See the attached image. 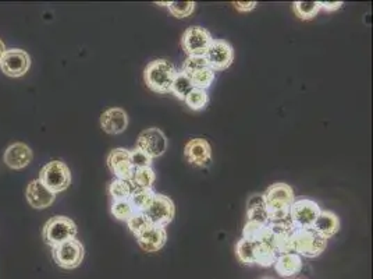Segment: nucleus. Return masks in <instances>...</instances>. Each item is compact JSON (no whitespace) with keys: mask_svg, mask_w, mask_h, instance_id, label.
<instances>
[{"mask_svg":"<svg viewBox=\"0 0 373 279\" xmlns=\"http://www.w3.org/2000/svg\"><path fill=\"white\" fill-rule=\"evenodd\" d=\"M253 207H266L264 194H254V196H251V198L248 200V208H253Z\"/></svg>","mask_w":373,"mask_h":279,"instance_id":"37","label":"nucleus"},{"mask_svg":"<svg viewBox=\"0 0 373 279\" xmlns=\"http://www.w3.org/2000/svg\"><path fill=\"white\" fill-rule=\"evenodd\" d=\"M312 229L323 239L333 238L340 231V219L333 211H321Z\"/></svg>","mask_w":373,"mask_h":279,"instance_id":"19","label":"nucleus"},{"mask_svg":"<svg viewBox=\"0 0 373 279\" xmlns=\"http://www.w3.org/2000/svg\"><path fill=\"white\" fill-rule=\"evenodd\" d=\"M155 180L156 175L152 167H142V169L134 171L130 183L134 189H152Z\"/></svg>","mask_w":373,"mask_h":279,"instance_id":"22","label":"nucleus"},{"mask_svg":"<svg viewBox=\"0 0 373 279\" xmlns=\"http://www.w3.org/2000/svg\"><path fill=\"white\" fill-rule=\"evenodd\" d=\"M254 251H255V242H250L241 239L235 246V254L238 260L245 265H254Z\"/></svg>","mask_w":373,"mask_h":279,"instance_id":"28","label":"nucleus"},{"mask_svg":"<svg viewBox=\"0 0 373 279\" xmlns=\"http://www.w3.org/2000/svg\"><path fill=\"white\" fill-rule=\"evenodd\" d=\"M204 68H209L205 56H189V58H186L185 62L182 63L181 72L184 74H186V76H190L194 72H197L200 69H204Z\"/></svg>","mask_w":373,"mask_h":279,"instance_id":"31","label":"nucleus"},{"mask_svg":"<svg viewBox=\"0 0 373 279\" xmlns=\"http://www.w3.org/2000/svg\"><path fill=\"white\" fill-rule=\"evenodd\" d=\"M127 227L137 238L138 235L145 232L149 227H152V223L149 222V219L147 218V215L144 212H134L133 216L127 220Z\"/></svg>","mask_w":373,"mask_h":279,"instance_id":"30","label":"nucleus"},{"mask_svg":"<svg viewBox=\"0 0 373 279\" xmlns=\"http://www.w3.org/2000/svg\"><path fill=\"white\" fill-rule=\"evenodd\" d=\"M277 256L273 251V249L265 243H255V251H254V262L259 267L268 268L272 267L276 261Z\"/></svg>","mask_w":373,"mask_h":279,"instance_id":"25","label":"nucleus"},{"mask_svg":"<svg viewBox=\"0 0 373 279\" xmlns=\"http://www.w3.org/2000/svg\"><path fill=\"white\" fill-rule=\"evenodd\" d=\"M273 265L276 268V272L280 276L290 278V276H294L301 272L302 258H301V256H298L295 253H288V254L279 256Z\"/></svg>","mask_w":373,"mask_h":279,"instance_id":"20","label":"nucleus"},{"mask_svg":"<svg viewBox=\"0 0 373 279\" xmlns=\"http://www.w3.org/2000/svg\"><path fill=\"white\" fill-rule=\"evenodd\" d=\"M130 158L134 171L136 169H142V167H152V158L148 156L144 151L136 148L130 151Z\"/></svg>","mask_w":373,"mask_h":279,"instance_id":"34","label":"nucleus"},{"mask_svg":"<svg viewBox=\"0 0 373 279\" xmlns=\"http://www.w3.org/2000/svg\"><path fill=\"white\" fill-rule=\"evenodd\" d=\"M184 102L193 110H202L206 107V105L209 102V95L205 90L193 88V91L185 96Z\"/></svg>","mask_w":373,"mask_h":279,"instance_id":"29","label":"nucleus"},{"mask_svg":"<svg viewBox=\"0 0 373 279\" xmlns=\"http://www.w3.org/2000/svg\"><path fill=\"white\" fill-rule=\"evenodd\" d=\"M177 70L173 63L164 59L151 62L144 70V80L148 88L158 94H169Z\"/></svg>","mask_w":373,"mask_h":279,"instance_id":"2","label":"nucleus"},{"mask_svg":"<svg viewBox=\"0 0 373 279\" xmlns=\"http://www.w3.org/2000/svg\"><path fill=\"white\" fill-rule=\"evenodd\" d=\"M246 216H248V220H254V222L262 223V225H268V222H269V214L266 211V207L248 208Z\"/></svg>","mask_w":373,"mask_h":279,"instance_id":"35","label":"nucleus"},{"mask_svg":"<svg viewBox=\"0 0 373 279\" xmlns=\"http://www.w3.org/2000/svg\"><path fill=\"white\" fill-rule=\"evenodd\" d=\"M166 240H167L166 229L160 227H153V225L137 236V242L140 247L148 253L159 251L164 246Z\"/></svg>","mask_w":373,"mask_h":279,"instance_id":"18","label":"nucleus"},{"mask_svg":"<svg viewBox=\"0 0 373 279\" xmlns=\"http://www.w3.org/2000/svg\"><path fill=\"white\" fill-rule=\"evenodd\" d=\"M193 88L194 87H193V83H191L190 77L186 76V74H184L182 72H177V74L174 77V81L171 84L170 92L173 95H175L178 99L184 101L185 96L193 91Z\"/></svg>","mask_w":373,"mask_h":279,"instance_id":"24","label":"nucleus"},{"mask_svg":"<svg viewBox=\"0 0 373 279\" xmlns=\"http://www.w3.org/2000/svg\"><path fill=\"white\" fill-rule=\"evenodd\" d=\"M269 220H277L288 218L290 207L295 201L292 187L286 183L272 185L264 194Z\"/></svg>","mask_w":373,"mask_h":279,"instance_id":"1","label":"nucleus"},{"mask_svg":"<svg viewBox=\"0 0 373 279\" xmlns=\"http://www.w3.org/2000/svg\"><path fill=\"white\" fill-rule=\"evenodd\" d=\"M234 6L238 12L245 13V12H251L257 8V2H234Z\"/></svg>","mask_w":373,"mask_h":279,"instance_id":"36","label":"nucleus"},{"mask_svg":"<svg viewBox=\"0 0 373 279\" xmlns=\"http://www.w3.org/2000/svg\"><path fill=\"white\" fill-rule=\"evenodd\" d=\"M84 246L80 240L72 239L65 243H60L52 249L54 262L65 269H74L81 265L84 260Z\"/></svg>","mask_w":373,"mask_h":279,"instance_id":"7","label":"nucleus"},{"mask_svg":"<svg viewBox=\"0 0 373 279\" xmlns=\"http://www.w3.org/2000/svg\"><path fill=\"white\" fill-rule=\"evenodd\" d=\"M38 180L53 194H58L72 185L70 167L61 161L47 162L39 172Z\"/></svg>","mask_w":373,"mask_h":279,"instance_id":"4","label":"nucleus"},{"mask_svg":"<svg viewBox=\"0 0 373 279\" xmlns=\"http://www.w3.org/2000/svg\"><path fill=\"white\" fill-rule=\"evenodd\" d=\"M137 148L144 151L148 156L159 158L167 149V138L164 133L156 127L144 130L137 140Z\"/></svg>","mask_w":373,"mask_h":279,"instance_id":"12","label":"nucleus"},{"mask_svg":"<svg viewBox=\"0 0 373 279\" xmlns=\"http://www.w3.org/2000/svg\"><path fill=\"white\" fill-rule=\"evenodd\" d=\"M291 243L292 253L306 258L321 256L328 247V240L321 238L314 229H295L291 235Z\"/></svg>","mask_w":373,"mask_h":279,"instance_id":"5","label":"nucleus"},{"mask_svg":"<svg viewBox=\"0 0 373 279\" xmlns=\"http://www.w3.org/2000/svg\"><path fill=\"white\" fill-rule=\"evenodd\" d=\"M206 62L213 72H222L230 68L234 61L233 46L223 39H213L205 53Z\"/></svg>","mask_w":373,"mask_h":279,"instance_id":"10","label":"nucleus"},{"mask_svg":"<svg viewBox=\"0 0 373 279\" xmlns=\"http://www.w3.org/2000/svg\"><path fill=\"white\" fill-rule=\"evenodd\" d=\"M144 214L153 227L164 228L173 220L175 215V207L170 197L163 194H155L152 203L144 211Z\"/></svg>","mask_w":373,"mask_h":279,"instance_id":"8","label":"nucleus"},{"mask_svg":"<svg viewBox=\"0 0 373 279\" xmlns=\"http://www.w3.org/2000/svg\"><path fill=\"white\" fill-rule=\"evenodd\" d=\"M170 13L177 19L190 17L195 9L194 2H170L167 3Z\"/></svg>","mask_w":373,"mask_h":279,"instance_id":"33","label":"nucleus"},{"mask_svg":"<svg viewBox=\"0 0 373 279\" xmlns=\"http://www.w3.org/2000/svg\"><path fill=\"white\" fill-rule=\"evenodd\" d=\"M292 8L301 20H312L322 9V5L321 2H295Z\"/></svg>","mask_w":373,"mask_h":279,"instance_id":"27","label":"nucleus"},{"mask_svg":"<svg viewBox=\"0 0 373 279\" xmlns=\"http://www.w3.org/2000/svg\"><path fill=\"white\" fill-rule=\"evenodd\" d=\"M212 41V35L201 27L186 28L181 38L182 48L189 56H205Z\"/></svg>","mask_w":373,"mask_h":279,"instance_id":"9","label":"nucleus"},{"mask_svg":"<svg viewBox=\"0 0 373 279\" xmlns=\"http://www.w3.org/2000/svg\"><path fill=\"white\" fill-rule=\"evenodd\" d=\"M100 126L107 134H120L129 126V115L121 107H110L102 114Z\"/></svg>","mask_w":373,"mask_h":279,"instance_id":"15","label":"nucleus"},{"mask_svg":"<svg viewBox=\"0 0 373 279\" xmlns=\"http://www.w3.org/2000/svg\"><path fill=\"white\" fill-rule=\"evenodd\" d=\"M155 192L152 189H133L129 203L131 204L134 212H144L155 197Z\"/></svg>","mask_w":373,"mask_h":279,"instance_id":"21","label":"nucleus"},{"mask_svg":"<svg viewBox=\"0 0 373 279\" xmlns=\"http://www.w3.org/2000/svg\"><path fill=\"white\" fill-rule=\"evenodd\" d=\"M321 5L326 12H336L343 6V2H321Z\"/></svg>","mask_w":373,"mask_h":279,"instance_id":"38","label":"nucleus"},{"mask_svg":"<svg viewBox=\"0 0 373 279\" xmlns=\"http://www.w3.org/2000/svg\"><path fill=\"white\" fill-rule=\"evenodd\" d=\"M189 77H190L194 88H200V90L206 91L215 81V72L211 68H204V69L194 72Z\"/></svg>","mask_w":373,"mask_h":279,"instance_id":"26","label":"nucleus"},{"mask_svg":"<svg viewBox=\"0 0 373 279\" xmlns=\"http://www.w3.org/2000/svg\"><path fill=\"white\" fill-rule=\"evenodd\" d=\"M25 197H27L28 204L35 209L47 208L56 200V194L49 192L38 179L30 182V185L27 186Z\"/></svg>","mask_w":373,"mask_h":279,"instance_id":"17","label":"nucleus"},{"mask_svg":"<svg viewBox=\"0 0 373 279\" xmlns=\"http://www.w3.org/2000/svg\"><path fill=\"white\" fill-rule=\"evenodd\" d=\"M110 212L116 219L127 222L133 216L134 209H133L131 204L127 200V201H116V203H113L111 208H110Z\"/></svg>","mask_w":373,"mask_h":279,"instance_id":"32","label":"nucleus"},{"mask_svg":"<svg viewBox=\"0 0 373 279\" xmlns=\"http://www.w3.org/2000/svg\"><path fill=\"white\" fill-rule=\"evenodd\" d=\"M31 68L30 54L23 49H8L0 61V69L9 77H21Z\"/></svg>","mask_w":373,"mask_h":279,"instance_id":"11","label":"nucleus"},{"mask_svg":"<svg viewBox=\"0 0 373 279\" xmlns=\"http://www.w3.org/2000/svg\"><path fill=\"white\" fill-rule=\"evenodd\" d=\"M6 45L3 43V41L2 39H0V61H2V58H3V54L6 53Z\"/></svg>","mask_w":373,"mask_h":279,"instance_id":"39","label":"nucleus"},{"mask_svg":"<svg viewBox=\"0 0 373 279\" xmlns=\"http://www.w3.org/2000/svg\"><path fill=\"white\" fill-rule=\"evenodd\" d=\"M107 166L116 179L130 182L134 174V167L130 158V151L126 148H116L107 156Z\"/></svg>","mask_w":373,"mask_h":279,"instance_id":"13","label":"nucleus"},{"mask_svg":"<svg viewBox=\"0 0 373 279\" xmlns=\"http://www.w3.org/2000/svg\"><path fill=\"white\" fill-rule=\"evenodd\" d=\"M184 155L191 165L205 167L212 161V148L206 140L193 138L185 144Z\"/></svg>","mask_w":373,"mask_h":279,"instance_id":"14","label":"nucleus"},{"mask_svg":"<svg viewBox=\"0 0 373 279\" xmlns=\"http://www.w3.org/2000/svg\"><path fill=\"white\" fill-rule=\"evenodd\" d=\"M264 279H269V278H264Z\"/></svg>","mask_w":373,"mask_h":279,"instance_id":"40","label":"nucleus"},{"mask_svg":"<svg viewBox=\"0 0 373 279\" xmlns=\"http://www.w3.org/2000/svg\"><path fill=\"white\" fill-rule=\"evenodd\" d=\"M131 192H133V186L127 180L114 179L109 186V194H110L113 203H116V201H127L130 198V196H131Z\"/></svg>","mask_w":373,"mask_h":279,"instance_id":"23","label":"nucleus"},{"mask_svg":"<svg viewBox=\"0 0 373 279\" xmlns=\"http://www.w3.org/2000/svg\"><path fill=\"white\" fill-rule=\"evenodd\" d=\"M78 234L77 225L73 219L65 215H57L50 218L43 227L42 238L52 249L60 243L76 239Z\"/></svg>","mask_w":373,"mask_h":279,"instance_id":"3","label":"nucleus"},{"mask_svg":"<svg viewBox=\"0 0 373 279\" xmlns=\"http://www.w3.org/2000/svg\"><path fill=\"white\" fill-rule=\"evenodd\" d=\"M34 158L32 149L25 145L24 143H14L12 144L3 155V161L5 163L10 167V169L14 171H20L24 169L25 166H28L31 163Z\"/></svg>","mask_w":373,"mask_h":279,"instance_id":"16","label":"nucleus"},{"mask_svg":"<svg viewBox=\"0 0 373 279\" xmlns=\"http://www.w3.org/2000/svg\"><path fill=\"white\" fill-rule=\"evenodd\" d=\"M322 209L317 201L302 198L291 204L288 218L295 229H312Z\"/></svg>","mask_w":373,"mask_h":279,"instance_id":"6","label":"nucleus"}]
</instances>
